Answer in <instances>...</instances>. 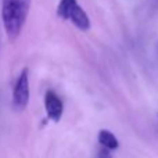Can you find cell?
Listing matches in <instances>:
<instances>
[{"instance_id":"6da1fadb","label":"cell","mask_w":158,"mask_h":158,"mask_svg":"<svg viewBox=\"0 0 158 158\" xmlns=\"http://www.w3.org/2000/svg\"><path fill=\"white\" fill-rule=\"evenodd\" d=\"M31 0H3L2 18L7 36L14 40L19 36L28 18Z\"/></svg>"},{"instance_id":"7a4b0ae2","label":"cell","mask_w":158,"mask_h":158,"mask_svg":"<svg viewBox=\"0 0 158 158\" xmlns=\"http://www.w3.org/2000/svg\"><path fill=\"white\" fill-rule=\"evenodd\" d=\"M57 15L64 21H71L81 31H87L90 28L89 17L77 0H60Z\"/></svg>"},{"instance_id":"3957f363","label":"cell","mask_w":158,"mask_h":158,"mask_svg":"<svg viewBox=\"0 0 158 158\" xmlns=\"http://www.w3.org/2000/svg\"><path fill=\"white\" fill-rule=\"evenodd\" d=\"M29 103V72L24 68L17 78L13 89V107L17 111H24Z\"/></svg>"},{"instance_id":"277c9868","label":"cell","mask_w":158,"mask_h":158,"mask_svg":"<svg viewBox=\"0 0 158 158\" xmlns=\"http://www.w3.org/2000/svg\"><path fill=\"white\" fill-rule=\"evenodd\" d=\"M44 110H46V115L50 121L53 122H58L63 117L64 106L61 98L56 94L54 92L49 90L44 96Z\"/></svg>"},{"instance_id":"5b68a950","label":"cell","mask_w":158,"mask_h":158,"mask_svg":"<svg viewBox=\"0 0 158 158\" xmlns=\"http://www.w3.org/2000/svg\"><path fill=\"white\" fill-rule=\"evenodd\" d=\"M98 143L101 144V147L107 148V150H111V151L117 150L119 147L117 136L114 133H111L110 131H106V129L98 132Z\"/></svg>"},{"instance_id":"8992f818","label":"cell","mask_w":158,"mask_h":158,"mask_svg":"<svg viewBox=\"0 0 158 158\" xmlns=\"http://www.w3.org/2000/svg\"><path fill=\"white\" fill-rule=\"evenodd\" d=\"M97 158H112L111 157V150H107V148L103 147L100 151H98Z\"/></svg>"}]
</instances>
